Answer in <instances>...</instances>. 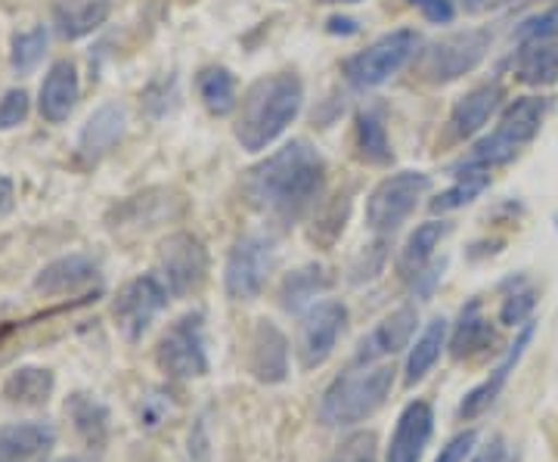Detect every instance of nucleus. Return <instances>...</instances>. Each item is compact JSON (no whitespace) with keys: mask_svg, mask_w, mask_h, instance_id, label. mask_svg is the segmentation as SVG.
Instances as JSON below:
<instances>
[{"mask_svg":"<svg viewBox=\"0 0 558 462\" xmlns=\"http://www.w3.org/2000/svg\"><path fill=\"white\" fill-rule=\"evenodd\" d=\"M323 183L326 159L307 141H292L245 174V196L260 215L295 223L317 205Z\"/></svg>","mask_w":558,"mask_h":462,"instance_id":"nucleus-1","label":"nucleus"},{"mask_svg":"<svg viewBox=\"0 0 558 462\" xmlns=\"http://www.w3.org/2000/svg\"><path fill=\"white\" fill-rule=\"evenodd\" d=\"M196 87H199L202 102L211 115H230L233 109H240V84L230 69H223V65L202 69Z\"/></svg>","mask_w":558,"mask_h":462,"instance_id":"nucleus-30","label":"nucleus"},{"mask_svg":"<svg viewBox=\"0 0 558 462\" xmlns=\"http://www.w3.org/2000/svg\"><path fill=\"white\" fill-rule=\"evenodd\" d=\"M515 75L531 87H549L558 81V35L519 44L515 53Z\"/></svg>","mask_w":558,"mask_h":462,"instance_id":"nucleus-23","label":"nucleus"},{"mask_svg":"<svg viewBox=\"0 0 558 462\" xmlns=\"http://www.w3.org/2000/svg\"><path fill=\"white\" fill-rule=\"evenodd\" d=\"M418 10H422V16L428 22H438V25H450V22L457 20V7H453V0H413Z\"/></svg>","mask_w":558,"mask_h":462,"instance_id":"nucleus-41","label":"nucleus"},{"mask_svg":"<svg viewBox=\"0 0 558 462\" xmlns=\"http://www.w3.org/2000/svg\"><path fill=\"white\" fill-rule=\"evenodd\" d=\"M28 119V94L16 87L0 97V131H13Z\"/></svg>","mask_w":558,"mask_h":462,"instance_id":"nucleus-37","label":"nucleus"},{"mask_svg":"<svg viewBox=\"0 0 558 462\" xmlns=\"http://www.w3.org/2000/svg\"><path fill=\"white\" fill-rule=\"evenodd\" d=\"M553 35H558V3L553 10H546V13H537V16L521 22L519 32H515V40L524 44V40L553 38Z\"/></svg>","mask_w":558,"mask_h":462,"instance_id":"nucleus-38","label":"nucleus"},{"mask_svg":"<svg viewBox=\"0 0 558 462\" xmlns=\"http://www.w3.org/2000/svg\"><path fill=\"white\" fill-rule=\"evenodd\" d=\"M57 462H90V460H84V457H65V460H57Z\"/></svg>","mask_w":558,"mask_h":462,"instance_id":"nucleus-48","label":"nucleus"},{"mask_svg":"<svg viewBox=\"0 0 558 462\" xmlns=\"http://www.w3.org/2000/svg\"><path fill=\"white\" fill-rule=\"evenodd\" d=\"M534 323H524L519 332V339L509 344V351H506V357L490 369V376L484 379L481 385H475L465 398H462V403H459V420H478L484 410H490L494 406V401L499 398V391L506 388V382H509V376L515 373V366L521 363V357H524V351H527V344L534 342Z\"/></svg>","mask_w":558,"mask_h":462,"instance_id":"nucleus-15","label":"nucleus"},{"mask_svg":"<svg viewBox=\"0 0 558 462\" xmlns=\"http://www.w3.org/2000/svg\"><path fill=\"white\" fill-rule=\"evenodd\" d=\"M13 202H16V183L10 178H0V221L13 211Z\"/></svg>","mask_w":558,"mask_h":462,"instance_id":"nucleus-44","label":"nucleus"},{"mask_svg":"<svg viewBox=\"0 0 558 462\" xmlns=\"http://www.w3.org/2000/svg\"><path fill=\"white\" fill-rule=\"evenodd\" d=\"M546 109H549V100L543 97H519L509 102L499 115L497 131L478 141V146L459 161V168H494V165L515 159L521 146H527L539 134Z\"/></svg>","mask_w":558,"mask_h":462,"instance_id":"nucleus-4","label":"nucleus"},{"mask_svg":"<svg viewBox=\"0 0 558 462\" xmlns=\"http://www.w3.org/2000/svg\"><path fill=\"white\" fill-rule=\"evenodd\" d=\"M487 186H490V174H487V168H457V183L432 199V211H435V215L457 211V208H462V205H469V202L478 199Z\"/></svg>","mask_w":558,"mask_h":462,"instance_id":"nucleus-32","label":"nucleus"},{"mask_svg":"<svg viewBox=\"0 0 558 462\" xmlns=\"http://www.w3.org/2000/svg\"><path fill=\"white\" fill-rule=\"evenodd\" d=\"M81 97V81L75 62L60 60L50 65V72L40 81V94H38V109L40 119L50 121V124H62L75 112Z\"/></svg>","mask_w":558,"mask_h":462,"instance_id":"nucleus-18","label":"nucleus"},{"mask_svg":"<svg viewBox=\"0 0 558 462\" xmlns=\"http://www.w3.org/2000/svg\"><path fill=\"white\" fill-rule=\"evenodd\" d=\"M156 363L168 379H178V382H193L208 373L205 317L199 311L183 314L161 332L156 344Z\"/></svg>","mask_w":558,"mask_h":462,"instance_id":"nucleus-6","label":"nucleus"},{"mask_svg":"<svg viewBox=\"0 0 558 462\" xmlns=\"http://www.w3.org/2000/svg\"><path fill=\"white\" fill-rule=\"evenodd\" d=\"M388 262V245L385 242H373L369 248L360 252V258L351 264V282H369L379 277Z\"/></svg>","mask_w":558,"mask_h":462,"instance_id":"nucleus-36","label":"nucleus"},{"mask_svg":"<svg viewBox=\"0 0 558 462\" xmlns=\"http://www.w3.org/2000/svg\"><path fill=\"white\" fill-rule=\"evenodd\" d=\"M391 388H395L391 366H376V369L363 366L360 373H344L326 388L319 401V423L326 428H351L366 423L385 406Z\"/></svg>","mask_w":558,"mask_h":462,"instance_id":"nucleus-3","label":"nucleus"},{"mask_svg":"<svg viewBox=\"0 0 558 462\" xmlns=\"http://www.w3.org/2000/svg\"><path fill=\"white\" fill-rule=\"evenodd\" d=\"M494 344H497V332H494L490 320L481 314L478 299H472L459 311V320L450 332V354H453V361H472L484 351H490Z\"/></svg>","mask_w":558,"mask_h":462,"instance_id":"nucleus-22","label":"nucleus"},{"mask_svg":"<svg viewBox=\"0 0 558 462\" xmlns=\"http://www.w3.org/2000/svg\"><path fill=\"white\" fill-rule=\"evenodd\" d=\"M435 435V410L428 401H410L398 416L391 441L385 447V462H418Z\"/></svg>","mask_w":558,"mask_h":462,"instance_id":"nucleus-14","label":"nucleus"},{"mask_svg":"<svg viewBox=\"0 0 558 462\" xmlns=\"http://www.w3.org/2000/svg\"><path fill=\"white\" fill-rule=\"evenodd\" d=\"M332 285V277L319 267V264H304L299 270H292L282 285H279V304L289 314H299L304 304L317 302V295H323Z\"/></svg>","mask_w":558,"mask_h":462,"instance_id":"nucleus-29","label":"nucleus"},{"mask_svg":"<svg viewBox=\"0 0 558 462\" xmlns=\"http://www.w3.org/2000/svg\"><path fill=\"white\" fill-rule=\"evenodd\" d=\"M502 84L499 81H487L475 90H469L462 100L453 106L450 112V137L453 141H472L481 127L490 121V115L502 106Z\"/></svg>","mask_w":558,"mask_h":462,"instance_id":"nucleus-21","label":"nucleus"},{"mask_svg":"<svg viewBox=\"0 0 558 462\" xmlns=\"http://www.w3.org/2000/svg\"><path fill=\"white\" fill-rule=\"evenodd\" d=\"M344 326H348V307L341 302L323 299V302L311 304L301 317L299 339H295L301 369H319L329 361L339 348Z\"/></svg>","mask_w":558,"mask_h":462,"instance_id":"nucleus-10","label":"nucleus"},{"mask_svg":"<svg viewBox=\"0 0 558 462\" xmlns=\"http://www.w3.org/2000/svg\"><path fill=\"white\" fill-rule=\"evenodd\" d=\"M418 53V35L410 28H398L391 35H385L376 44H369L366 50L354 53L351 60H344L341 75L351 81L360 90L379 87L388 78H395L407 62Z\"/></svg>","mask_w":558,"mask_h":462,"instance_id":"nucleus-8","label":"nucleus"},{"mask_svg":"<svg viewBox=\"0 0 558 462\" xmlns=\"http://www.w3.org/2000/svg\"><path fill=\"white\" fill-rule=\"evenodd\" d=\"M168 299H171V292H168V285L156 273H143L137 280L124 282V289H121L119 299L112 304L116 329L128 342H140L143 332L168 307Z\"/></svg>","mask_w":558,"mask_h":462,"instance_id":"nucleus-12","label":"nucleus"},{"mask_svg":"<svg viewBox=\"0 0 558 462\" xmlns=\"http://www.w3.org/2000/svg\"><path fill=\"white\" fill-rule=\"evenodd\" d=\"M447 332H450V326H447L444 317H435L432 323H425L422 336H418L416 344H413V348H410V354H407L403 382L407 385L422 382V379L435 369V363L440 361V351L447 348Z\"/></svg>","mask_w":558,"mask_h":462,"instance_id":"nucleus-28","label":"nucleus"},{"mask_svg":"<svg viewBox=\"0 0 558 462\" xmlns=\"http://www.w3.org/2000/svg\"><path fill=\"white\" fill-rule=\"evenodd\" d=\"M326 32H332V35H354L357 32V22L354 20H329V25H326Z\"/></svg>","mask_w":558,"mask_h":462,"instance_id":"nucleus-45","label":"nucleus"},{"mask_svg":"<svg viewBox=\"0 0 558 462\" xmlns=\"http://www.w3.org/2000/svg\"><path fill=\"white\" fill-rule=\"evenodd\" d=\"M317 3H360V0H317Z\"/></svg>","mask_w":558,"mask_h":462,"instance_id":"nucleus-47","label":"nucleus"},{"mask_svg":"<svg viewBox=\"0 0 558 462\" xmlns=\"http://www.w3.org/2000/svg\"><path fill=\"white\" fill-rule=\"evenodd\" d=\"M444 267H447V262H440V264H428L422 273L416 277V285H418V295L422 299H428L432 292H435V285L440 282V277H444Z\"/></svg>","mask_w":558,"mask_h":462,"instance_id":"nucleus-42","label":"nucleus"},{"mask_svg":"<svg viewBox=\"0 0 558 462\" xmlns=\"http://www.w3.org/2000/svg\"><path fill=\"white\" fill-rule=\"evenodd\" d=\"M128 115L119 102H102L100 109L84 121L78 134V159L87 165H97L102 156H109L124 137Z\"/></svg>","mask_w":558,"mask_h":462,"instance_id":"nucleus-17","label":"nucleus"},{"mask_svg":"<svg viewBox=\"0 0 558 462\" xmlns=\"http://www.w3.org/2000/svg\"><path fill=\"white\" fill-rule=\"evenodd\" d=\"M57 447L50 423L0 425V462H44Z\"/></svg>","mask_w":558,"mask_h":462,"instance_id":"nucleus-20","label":"nucleus"},{"mask_svg":"<svg viewBox=\"0 0 558 462\" xmlns=\"http://www.w3.org/2000/svg\"><path fill=\"white\" fill-rule=\"evenodd\" d=\"M354 143H357V156L366 165H391L395 159L379 109H360L354 121Z\"/></svg>","mask_w":558,"mask_h":462,"instance_id":"nucleus-31","label":"nucleus"},{"mask_svg":"<svg viewBox=\"0 0 558 462\" xmlns=\"http://www.w3.org/2000/svg\"><path fill=\"white\" fill-rule=\"evenodd\" d=\"M534 307H537V292H534V285L524 280H512L509 282V292L502 295L499 323H502V326H524V323H531Z\"/></svg>","mask_w":558,"mask_h":462,"instance_id":"nucleus-34","label":"nucleus"},{"mask_svg":"<svg viewBox=\"0 0 558 462\" xmlns=\"http://www.w3.org/2000/svg\"><path fill=\"white\" fill-rule=\"evenodd\" d=\"M304 106V84L292 72H277L258 78L240 102L236 115V141L245 153H264L286 127L299 119Z\"/></svg>","mask_w":558,"mask_h":462,"instance_id":"nucleus-2","label":"nucleus"},{"mask_svg":"<svg viewBox=\"0 0 558 462\" xmlns=\"http://www.w3.org/2000/svg\"><path fill=\"white\" fill-rule=\"evenodd\" d=\"M112 0H57L53 3V22L65 40H78L97 32L109 20Z\"/></svg>","mask_w":558,"mask_h":462,"instance_id":"nucleus-25","label":"nucleus"},{"mask_svg":"<svg viewBox=\"0 0 558 462\" xmlns=\"http://www.w3.org/2000/svg\"><path fill=\"white\" fill-rule=\"evenodd\" d=\"M159 277L174 299L199 292L208 280V248L193 233H171L159 245Z\"/></svg>","mask_w":558,"mask_h":462,"instance_id":"nucleus-11","label":"nucleus"},{"mask_svg":"<svg viewBox=\"0 0 558 462\" xmlns=\"http://www.w3.org/2000/svg\"><path fill=\"white\" fill-rule=\"evenodd\" d=\"M475 443H478V431L475 428H465V431H459L457 438H450L447 447H440L438 460L435 462H465L469 453L475 450Z\"/></svg>","mask_w":558,"mask_h":462,"instance_id":"nucleus-39","label":"nucleus"},{"mask_svg":"<svg viewBox=\"0 0 558 462\" xmlns=\"http://www.w3.org/2000/svg\"><path fill=\"white\" fill-rule=\"evenodd\" d=\"M490 40L494 35L487 28H465V32L432 40L418 57V75L432 84H450L462 78L484 62Z\"/></svg>","mask_w":558,"mask_h":462,"instance_id":"nucleus-5","label":"nucleus"},{"mask_svg":"<svg viewBox=\"0 0 558 462\" xmlns=\"http://www.w3.org/2000/svg\"><path fill=\"white\" fill-rule=\"evenodd\" d=\"M506 460V443L502 438H490V441L481 447L478 453L472 457V462H502Z\"/></svg>","mask_w":558,"mask_h":462,"instance_id":"nucleus-43","label":"nucleus"},{"mask_svg":"<svg viewBox=\"0 0 558 462\" xmlns=\"http://www.w3.org/2000/svg\"><path fill=\"white\" fill-rule=\"evenodd\" d=\"M248 373L264 385H279L289 379V342L270 320H258L248 339Z\"/></svg>","mask_w":558,"mask_h":462,"instance_id":"nucleus-16","label":"nucleus"},{"mask_svg":"<svg viewBox=\"0 0 558 462\" xmlns=\"http://www.w3.org/2000/svg\"><path fill=\"white\" fill-rule=\"evenodd\" d=\"M459 3H462L469 13H475V10H481V7H484V0H459Z\"/></svg>","mask_w":558,"mask_h":462,"instance_id":"nucleus-46","label":"nucleus"},{"mask_svg":"<svg viewBox=\"0 0 558 462\" xmlns=\"http://www.w3.org/2000/svg\"><path fill=\"white\" fill-rule=\"evenodd\" d=\"M47 53V28H28V32H16L10 40V65L16 75H32Z\"/></svg>","mask_w":558,"mask_h":462,"instance_id":"nucleus-33","label":"nucleus"},{"mask_svg":"<svg viewBox=\"0 0 558 462\" xmlns=\"http://www.w3.org/2000/svg\"><path fill=\"white\" fill-rule=\"evenodd\" d=\"M277 267V245L270 236L248 233L233 242L227 267H223V289L233 302H252L267 285Z\"/></svg>","mask_w":558,"mask_h":462,"instance_id":"nucleus-9","label":"nucleus"},{"mask_svg":"<svg viewBox=\"0 0 558 462\" xmlns=\"http://www.w3.org/2000/svg\"><path fill=\"white\" fill-rule=\"evenodd\" d=\"M57 379L47 366H20L16 373L7 376V382L0 388V398L10 406H25L35 410L53 398Z\"/></svg>","mask_w":558,"mask_h":462,"instance_id":"nucleus-24","label":"nucleus"},{"mask_svg":"<svg viewBox=\"0 0 558 462\" xmlns=\"http://www.w3.org/2000/svg\"><path fill=\"white\" fill-rule=\"evenodd\" d=\"M418 314L413 304H403L398 311H391L369 336H363L354 351V366H373L376 361L395 357L403 348H410V339L416 332Z\"/></svg>","mask_w":558,"mask_h":462,"instance_id":"nucleus-13","label":"nucleus"},{"mask_svg":"<svg viewBox=\"0 0 558 462\" xmlns=\"http://www.w3.org/2000/svg\"><path fill=\"white\" fill-rule=\"evenodd\" d=\"M326 462H379V441L373 431H354L326 457Z\"/></svg>","mask_w":558,"mask_h":462,"instance_id":"nucleus-35","label":"nucleus"},{"mask_svg":"<svg viewBox=\"0 0 558 462\" xmlns=\"http://www.w3.org/2000/svg\"><path fill=\"white\" fill-rule=\"evenodd\" d=\"M168 410H171V403L165 401V394L153 391L149 398H143V403H140V425L143 428H156L168 416Z\"/></svg>","mask_w":558,"mask_h":462,"instance_id":"nucleus-40","label":"nucleus"},{"mask_svg":"<svg viewBox=\"0 0 558 462\" xmlns=\"http://www.w3.org/2000/svg\"><path fill=\"white\" fill-rule=\"evenodd\" d=\"M450 230H453V227H450L447 221L418 223L416 230L410 233V240L403 242V248H400V258H398L400 277L416 280L418 273L432 264V258H435V248H438L440 242L447 240V233H450Z\"/></svg>","mask_w":558,"mask_h":462,"instance_id":"nucleus-27","label":"nucleus"},{"mask_svg":"<svg viewBox=\"0 0 558 462\" xmlns=\"http://www.w3.org/2000/svg\"><path fill=\"white\" fill-rule=\"evenodd\" d=\"M100 282V267L87 255H65L50 262L35 277V292L40 295H75Z\"/></svg>","mask_w":558,"mask_h":462,"instance_id":"nucleus-19","label":"nucleus"},{"mask_svg":"<svg viewBox=\"0 0 558 462\" xmlns=\"http://www.w3.org/2000/svg\"><path fill=\"white\" fill-rule=\"evenodd\" d=\"M65 416L72 420V428L87 447H102L109 441V406L87 391H75L65 401Z\"/></svg>","mask_w":558,"mask_h":462,"instance_id":"nucleus-26","label":"nucleus"},{"mask_svg":"<svg viewBox=\"0 0 558 462\" xmlns=\"http://www.w3.org/2000/svg\"><path fill=\"white\" fill-rule=\"evenodd\" d=\"M432 190V178L422 171H398L369 193L366 227L379 236H391L416 211L418 199Z\"/></svg>","mask_w":558,"mask_h":462,"instance_id":"nucleus-7","label":"nucleus"}]
</instances>
